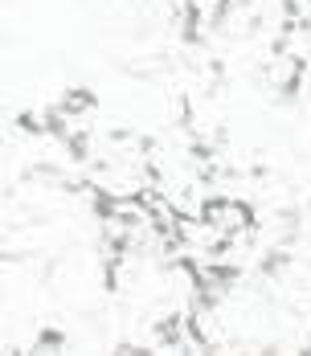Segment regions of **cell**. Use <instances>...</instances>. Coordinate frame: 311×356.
I'll use <instances>...</instances> for the list:
<instances>
[{"instance_id": "1", "label": "cell", "mask_w": 311, "mask_h": 356, "mask_svg": "<svg viewBox=\"0 0 311 356\" xmlns=\"http://www.w3.org/2000/svg\"><path fill=\"white\" fill-rule=\"evenodd\" d=\"M54 107L62 111L66 119H78V115H86V111L99 107V95H95L90 86H70V90L58 99V103H54Z\"/></svg>"}, {"instance_id": "2", "label": "cell", "mask_w": 311, "mask_h": 356, "mask_svg": "<svg viewBox=\"0 0 311 356\" xmlns=\"http://www.w3.org/2000/svg\"><path fill=\"white\" fill-rule=\"evenodd\" d=\"M17 131H21V136H45V119H41L37 111H21V115H17Z\"/></svg>"}, {"instance_id": "3", "label": "cell", "mask_w": 311, "mask_h": 356, "mask_svg": "<svg viewBox=\"0 0 311 356\" xmlns=\"http://www.w3.org/2000/svg\"><path fill=\"white\" fill-rule=\"evenodd\" d=\"M33 348H66V332H58V327L37 332V336H33Z\"/></svg>"}]
</instances>
